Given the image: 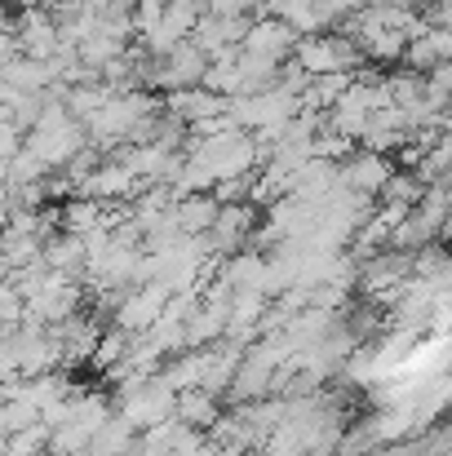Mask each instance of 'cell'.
<instances>
[{
    "label": "cell",
    "mask_w": 452,
    "mask_h": 456,
    "mask_svg": "<svg viewBox=\"0 0 452 456\" xmlns=\"http://www.w3.org/2000/svg\"><path fill=\"white\" fill-rule=\"evenodd\" d=\"M173 403H177V395L164 386L160 372H155V377H143V381H125V386L116 390V417H125L138 435L164 426V421L173 417Z\"/></svg>",
    "instance_id": "cell-4"
},
{
    "label": "cell",
    "mask_w": 452,
    "mask_h": 456,
    "mask_svg": "<svg viewBox=\"0 0 452 456\" xmlns=\"http://www.w3.org/2000/svg\"><path fill=\"white\" fill-rule=\"evenodd\" d=\"M0 27H4V4H0Z\"/></svg>",
    "instance_id": "cell-20"
},
{
    "label": "cell",
    "mask_w": 452,
    "mask_h": 456,
    "mask_svg": "<svg viewBox=\"0 0 452 456\" xmlns=\"http://www.w3.org/2000/svg\"><path fill=\"white\" fill-rule=\"evenodd\" d=\"M22 147H27V134H22V129L13 125V116L0 107V164H9Z\"/></svg>",
    "instance_id": "cell-16"
},
{
    "label": "cell",
    "mask_w": 452,
    "mask_h": 456,
    "mask_svg": "<svg viewBox=\"0 0 452 456\" xmlns=\"http://www.w3.org/2000/svg\"><path fill=\"white\" fill-rule=\"evenodd\" d=\"M103 319L98 314H71V319H62L58 328H53V337H58V346H62V363L67 368H80V363H94V354H98V341H103Z\"/></svg>",
    "instance_id": "cell-11"
},
{
    "label": "cell",
    "mask_w": 452,
    "mask_h": 456,
    "mask_svg": "<svg viewBox=\"0 0 452 456\" xmlns=\"http://www.w3.org/2000/svg\"><path fill=\"white\" fill-rule=\"evenodd\" d=\"M0 4H4V9H13V13H22V9H36L40 0H0Z\"/></svg>",
    "instance_id": "cell-18"
},
{
    "label": "cell",
    "mask_w": 452,
    "mask_h": 456,
    "mask_svg": "<svg viewBox=\"0 0 452 456\" xmlns=\"http://www.w3.org/2000/svg\"><path fill=\"white\" fill-rule=\"evenodd\" d=\"M204 71H209V58H204V49H200L195 40H186V45L168 49L164 58H155V67H151V76H147V89L182 94V89H195V85H204Z\"/></svg>",
    "instance_id": "cell-7"
},
{
    "label": "cell",
    "mask_w": 452,
    "mask_h": 456,
    "mask_svg": "<svg viewBox=\"0 0 452 456\" xmlns=\"http://www.w3.org/2000/svg\"><path fill=\"white\" fill-rule=\"evenodd\" d=\"M173 417L182 421V426H191V430H218V421H222V403L213 399V395H204V390H182L177 395V403H173Z\"/></svg>",
    "instance_id": "cell-14"
},
{
    "label": "cell",
    "mask_w": 452,
    "mask_h": 456,
    "mask_svg": "<svg viewBox=\"0 0 452 456\" xmlns=\"http://www.w3.org/2000/svg\"><path fill=\"white\" fill-rule=\"evenodd\" d=\"M258 226H262V208H253L249 200H240V204H222L218 217H213V226H209V235H204V244H209V253L222 262V257L244 253V248L253 244Z\"/></svg>",
    "instance_id": "cell-5"
},
{
    "label": "cell",
    "mask_w": 452,
    "mask_h": 456,
    "mask_svg": "<svg viewBox=\"0 0 452 456\" xmlns=\"http://www.w3.org/2000/svg\"><path fill=\"white\" fill-rule=\"evenodd\" d=\"M22 151L36 155L49 173H62L76 155L89 151V134H85V125L62 107V89H53V94L45 98V111H40V120L31 125Z\"/></svg>",
    "instance_id": "cell-2"
},
{
    "label": "cell",
    "mask_w": 452,
    "mask_h": 456,
    "mask_svg": "<svg viewBox=\"0 0 452 456\" xmlns=\"http://www.w3.org/2000/svg\"><path fill=\"white\" fill-rule=\"evenodd\" d=\"M204 13L213 18H258L262 13V0H204Z\"/></svg>",
    "instance_id": "cell-15"
},
{
    "label": "cell",
    "mask_w": 452,
    "mask_h": 456,
    "mask_svg": "<svg viewBox=\"0 0 452 456\" xmlns=\"http://www.w3.org/2000/svg\"><path fill=\"white\" fill-rule=\"evenodd\" d=\"M71 0H40V9H49V13H58V9H67Z\"/></svg>",
    "instance_id": "cell-19"
},
{
    "label": "cell",
    "mask_w": 452,
    "mask_h": 456,
    "mask_svg": "<svg viewBox=\"0 0 452 456\" xmlns=\"http://www.w3.org/2000/svg\"><path fill=\"white\" fill-rule=\"evenodd\" d=\"M364 62L359 45L346 36V31H324V36H301L298 49H293V67H298L306 80H319V76H355Z\"/></svg>",
    "instance_id": "cell-3"
},
{
    "label": "cell",
    "mask_w": 452,
    "mask_h": 456,
    "mask_svg": "<svg viewBox=\"0 0 452 456\" xmlns=\"http://www.w3.org/2000/svg\"><path fill=\"white\" fill-rule=\"evenodd\" d=\"M168 297H173V293H168V284H160V280L125 289V297H120L116 314H111V328H120V332H129V337H147L151 328L164 319Z\"/></svg>",
    "instance_id": "cell-6"
},
{
    "label": "cell",
    "mask_w": 452,
    "mask_h": 456,
    "mask_svg": "<svg viewBox=\"0 0 452 456\" xmlns=\"http://www.w3.org/2000/svg\"><path fill=\"white\" fill-rule=\"evenodd\" d=\"M240 49L253 53V58H267V62H275V67H289V62H293V49H298V31H293L284 18L262 13V18L249 22V36H244Z\"/></svg>",
    "instance_id": "cell-9"
},
{
    "label": "cell",
    "mask_w": 452,
    "mask_h": 456,
    "mask_svg": "<svg viewBox=\"0 0 452 456\" xmlns=\"http://www.w3.org/2000/svg\"><path fill=\"white\" fill-rule=\"evenodd\" d=\"M143 191V182L125 168V159H103L80 186H76V195H85V200H98V204H107V208H116V204H129L134 195Z\"/></svg>",
    "instance_id": "cell-10"
},
{
    "label": "cell",
    "mask_w": 452,
    "mask_h": 456,
    "mask_svg": "<svg viewBox=\"0 0 452 456\" xmlns=\"http://www.w3.org/2000/svg\"><path fill=\"white\" fill-rule=\"evenodd\" d=\"M435 452H440V456H452V421L444 426V435L435 439Z\"/></svg>",
    "instance_id": "cell-17"
},
{
    "label": "cell",
    "mask_w": 452,
    "mask_h": 456,
    "mask_svg": "<svg viewBox=\"0 0 452 456\" xmlns=\"http://www.w3.org/2000/svg\"><path fill=\"white\" fill-rule=\"evenodd\" d=\"M218 208L222 204L213 195H182V200H173V231L186 240H200V235H209Z\"/></svg>",
    "instance_id": "cell-13"
},
{
    "label": "cell",
    "mask_w": 452,
    "mask_h": 456,
    "mask_svg": "<svg viewBox=\"0 0 452 456\" xmlns=\"http://www.w3.org/2000/svg\"><path fill=\"white\" fill-rule=\"evenodd\" d=\"M195 354H200V390H204V395H213V399L231 395V381H235V372H240L244 350H235V346L218 341V346L195 350Z\"/></svg>",
    "instance_id": "cell-12"
},
{
    "label": "cell",
    "mask_w": 452,
    "mask_h": 456,
    "mask_svg": "<svg viewBox=\"0 0 452 456\" xmlns=\"http://www.w3.org/2000/svg\"><path fill=\"white\" fill-rule=\"evenodd\" d=\"M337 173H341V191H355V195H364V200H377V195L386 191V182L395 177V164H390V155L355 147V151L337 164Z\"/></svg>",
    "instance_id": "cell-8"
},
{
    "label": "cell",
    "mask_w": 452,
    "mask_h": 456,
    "mask_svg": "<svg viewBox=\"0 0 452 456\" xmlns=\"http://www.w3.org/2000/svg\"><path fill=\"white\" fill-rule=\"evenodd\" d=\"M186 155L213 177V186H222V182H249L253 168H262V159H267L262 142L253 134L235 129V125H226L218 134H204V138H191Z\"/></svg>",
    "instance_id": "cell-1"
}]
</instances>
